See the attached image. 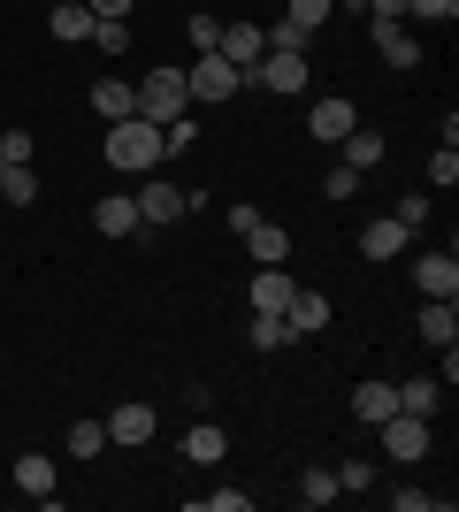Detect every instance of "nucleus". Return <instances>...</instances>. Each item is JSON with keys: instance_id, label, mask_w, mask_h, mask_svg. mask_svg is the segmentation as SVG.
Listing matches in <instances>:
<instances>
[{"instance_id": "1", "label": "nucleus", "mask_w": 459, "mask_h": 512, "mask_svg": "<svg viewBox=\"0 0 459 512\" xmlns=\"http://www.w3.org/2000/svg\"><path fill=\"white\" fill-rule=\"evenodd\" d=\"M161 161H169V146H161V123H146V115H123V123H108V169L153 176Z\"/></svg>"}, {"instance_id": "2", "label": "nucleus", "mask_w": 459, "mask_h": 512, "mask_svg": "<svg viewBox=\"0 0 459 512\" xmlns=\"http://www.w3.org/2000/svg\"><path fill=\"white\" fill-rule=\"evenodd\" d=\"M184 107H192L184 69H146V77H138V115H146V123H176Z\"/></svg>"}, {"instance_id": "3", "label": "nucleus", "mask_w": 459, "mask_h": 512, "mask_svg": "<svg viewBox=\"0 0 459 512\" xmlns=\"http://www.w3.org/2000/svg\"><path fill=\"white\" fill-rule=\"evenodd\" d=\"M184 85H192V107H215V100H238L245 77H238V62H222V54H199V62L184 69Z\"/></svg>"}, {"instance_id": "4", "label": "nucleus", "mask_w": 459, "mask_h": 512, "mask_svg": "<svg viewBox=\"0 0 459 512\" xmlns=\"http://www.w3.org/2000/svg\"><path fill=\"white\" fill-rule=\"evenodd\" d=\"M375 436H383V459H398V467H414V459H429V421L421 413H391V421H375Z\"/></svg>"}, {"instance_id": "5", "label": "nucleus", "mask_w": 459, "mask_h": 512, "mask_svg": "<svg viewBox=\"0 0 459 512\" xmlns=\"http://www.w3.org/2000/svg\"><path fill=\"white\" fill-rule=\"evenodd\" d=\"M138 222H146V230H169V222H184V214H192V192H184V184H153V176H138Z\"/></svg>"}, {"instance_id": "6", "label": "nucleus", "mask_w": 459, "mask_h": 512, "mask_svg": "<svg viewBox=\"0 0 459 512\" xmlns=\"http://www.w3.org/2000/svg\"><path fill=\"white\" fill-rule=\"evenodd\" d=\"M306 130H314V146H345L352 130H360V107H352V100H314Z\"/></svg>"}, {"instance_id": "7", "label": "nucleus", "mask_w": 459, "mask_h": 512, "mask_svg": "<svg viewBox=\"0 0 459 512\" xmlns=\"http://www.w3.org/2000/svg\"><path fill=\"white\" fill-rule=\"evenodd\" d=\"M222 62H238V77L253 85V62L268 54V39H261V23H222V46H215Z\"/></svg>"}, {"instance_id": "8", "label": "nucleus", "mask_w": 459, "mask_h": 512, "mask_svg": "<svg viewBox=\"0 0 459 512\" xmlns=\"http://www.w3.org/2000/svg\"><path fill=\"white\" fill-rule=\"evenodd\" d=\"M414 283L429 291V299H459V253H452V245H444V253H421Z\"/></svg>"}, {"instance_id": "9", "label": "nucleus", "mask_w": 459, "mask_h": 512, "mask_svg": "<svg viewBox=\"0 0 459 512\" xmlns=\"http://www.w3.org/2000/svg\"><path fill=\"white\" fill-rule=\"evenodd\" d=\"M253 85H268V92H306V54H261L253 62Z\"/></svg>"}, {"instance_id": "10", "label": "nucleus", "mask_w": 459, "mask_h": 512, "mask_svg": "<svg viewBox=\"0 0 459 512\" xmlns=\"http://www.w3.org/2000/svg\"><path fill=\"white\" fill-rule=\"evenodd\" d=\"M406 245H414V230H406L398 214H375L368 230H360V253H368V260H398Z\"/></svg>"}, {"instance_id": "11", "label": "nucleus", "mask_w": 459, "mask_h": 512, "mask_svg": "<svg viewBox=\"0 0 459 512\" xmlns=\"http://www.w3.org/2000/svg\"><path fill=\"white\" fill-rule=\"evenodd\" d=\"M291 291H299V283H291V268L276 260V268H253V299H245V306H253V314H284Z\"/></svg>"}, {"instance_id": "12", "label": "nucleus", "mask_w": 459, "mask_h": 512, "mask_svg": "<svg viewBox=\"0 0 459 512\" xmlns=\"http://www.w3.org/2000/svg\"><path fill=\"white\" fill-rule=\"evenodd\" d=\"M391 413H398V383H383V375H368V383L352 390V421H360V428L391 421Z\"/></svg>"}, {"instance_id": "13", "label": "nucleus", "mask_w": 459, "mask_h": 512, "mask_svg": "<svg viewBox=\"0 0 459 512\" xmlns=\"http://www.w3.org/2000/svg\"><path fill=\"white\" fill-rule=\"evenodd\" d=\"M92 230H100V237H138V230H146V222H138V199L131 192H108L100 207H92Z\"/></svg>"}, {"instance_id": "14", "label": "nucleus", "mask_w": 459, "mask_h": 512, "mask_svg": "<svg viewBox=\"0 0 459 512\" xmlns=\"http://www.w3.org/2000/svg\"><path fill=\"white\" fill-rule=\"evenodd\" d=\"M375 31V54H383V69H414L421 62V39L406 31V23H368Z\"/></svg>"}, {"instance_id": "15", "label": "nucleus", "mask_w": 459, "mask_h": 512, "mask_svg": "<svg viewBox=\"0 0 459 512\" xmlns=\"http://www.w3.org/2000/svg\"><path fill=\"white\" fill-rule=\"evenodd\" d=\"M153 428H161V421H153V406H138V398H131V406H115L108 413V444H153Z\"/></svg>"}, {"instance_id": "16", "label": "nucleus", "mask_w": 459, "mask_h": 512, "mask_svg": "<svg viewBox=\"0 0 459 512\" xmlns=\"http://www.w3.org/2000/svg\"><path fill=\"white\" fill-rule=\"evenodd\" d=\"M92 115H100V123H123V115H138V85H123V77H100V85H92Z\"/></svg>"}, {"instance_id": "17", "label": "nucleus", "mask_w": 459, "mask_h": 512, "mask_svg": "<svg viewBox=\"0 0 459 512\" xmlns=\"http://www.w3.org/2000/svg\"><path fill=\"white\" fill-rule=\"evenodd\" d=\"M284 321H291V337H322V329H329V299H322V291H291Z\"/></svg>"}, {"instance_id": "18", "label": "nucleus", "mask_w": 459, "mask_h": 512, "mask_svg": "<svg viewBox=\"0 0 459 512\" xmlns=\"http://www.w3.org/2000/svg\"><path fill=\"white\" fill-rule=\"evenodd\" d=\"M46 31H54L62 46H85L92 39V8L85 0H62V8H46Z\"/></svg>"}, {"instance_id": "19", "label": "nucleus", "mask_w": 459, "mask_h": 512, "mask_svg": "<svg viewBox=\"0 0 459 512\" xmlns=\"http://www.w3.org/2000/svg\"><path fill=\"white\" fill-rule=\"evenodd\" d=\"M16 490L39 497V505L54 497V459H46V451H23V459H16Z\"/></svg>"}, {"instance_id": "20", "label": "nucleus", "mask_w": 459, "mask_h": 512, "mask_svg": "<svg viewBox=\"0 0 459 512\" xmlns=\"http://www.w3.org/2000/svg\"><path fill=\"white\" fill-rule=\"evenodd\" d=\"M421 337L437 344V352H444V344H459V306L452 299H429V306H421Z\"/></svg>"}, {"instance_id": "21", "label": "nucleus", "mask_w": 459, "mask_h": 512, "mask_svg": "<svg viewBox=\"0 0 459 512\" xmlns=\"http://www.w3.org/2000/svg\"><path fill=\"white\" fill-rule=\"evenodd\" d=\"M337 153H345V169H360V176H368V169H383V153H391V146H383V130H352V138H345Z\"/></svg>"}, {"instance_id": "22", "label": "nucleus", "mask_w": 459, "mask_h": 512, "mask_svg": "<svg viewBox=\"0 0 459 512\" xmlns=\"http://www.w3.org/2000/svg\"><path fill=\"white\" fill-rule=\"evenodd\" d=\"M222 451H230V436H222L215 421H199V428H184V459H192V467H215Z\"/></svg>"}, {"instance_id": "23", "label": "nucleus", "mask_w": 459, "mask_h": 512, "mask_svg": "<svg viewBox=\"0 0 459 512\" xmlns=\"http://www.w3.org/2000/svg\"><path fill=\"white\" fill-rule=\"evenodd\" d=\"M245 245H253V268H276V260H291V237L276 230V222H253V230H245Z\"/></svg>"}, {"instance_id": "24", "label": "nucleus", "mask_w": 459, "mask_h": 512, "mask_svg": "<svg viewBox=\"0 0 459 512\" xmlns=\"http://www.w3.org/2000/svg\"><path fill=\"white\" fill-rule=\"evenodd\" d=\"M437 398H444L437 375H414V383H398V413H421V421H429V413H437Z\"/></svg>"}, {"instance_id": "25", "label": "nucleus", "mask_w": 459, "mask_h": 512, "mask_svg": "<svg viewBox=\"0 0 459 512\" xmlns=\"http://www.w3.org/2000/svg\"><path fill=\"white\" fill-rule=\"evenodd\" d=\"M0 199H8V207H31V199H39V176H31V161H0Z\"/></svg>"}, {"instance_id": "26", "label": "nucleus", "mask_w": 459, "mask_h": 512, "mask_svg": "<svg viewBox=\"0 0 459 512\" xmlns=\"http://www.w3.org/2000/svg\"><path fill=\"white\" fill-rule=\"evenodd\" d=\"M329 497H345V490H337V467H306V474H299V505L322 512Z\"/></svg>"}, {"instance_id": "27", "label": "nucleus", "mask_w": 459, "mask_h": 512, "mask_svg": "<svg viewBox=\"0 0 459 512\" xmlns=\"http://www.w3.org/2000/svg\"><path fill=\"white\" fill-rule=\"evenodd\" d=\"M62 444H69V459H100V451H108V421H77Z\"/></svg>"}, {"instance_id": "28", "label": "nucleus", "mask_w": 459, "mask_h": 512, "mask_svg": "<svg viewBox=\"0 0 459 512\" xmlns=\"http://www.w3.org/2000/svg\"><path fill=\"white\" fill-rule=\"evenodd\" d=\"M261 39H268V54H306V46H314V31H299V23H284V16H276V23L261 31Z\"/></svg>"}, {"instance_id": "29", "label": "nucleus", "mask_w": 459, "mask_h": 512, "mask_svg": "<svg viewBox=\"0 0 459 512\" xmlns=\"http://www.w3.org/2000/svg\"><path fill=\"white\" fill-rule=\"evenodd\" d=\"M276 344H291V321L284 314H253V352H276Z\"/></svg>"}, {"instance_id": "30", "label": "nucleus", "mask_w": 459, "mask_h": 512, "mask_svg": "<svg viewBox=\"0 0 459 512\" xmlns=\"http://www.w3.org/2000/svg\"><path fill=\"white\" fill-rule=\"evenodd\" d=\"M459 184V146H437L429 153V192H452Z\"/></svg>"}, {"instance_id": "31", "label": "nucleus", "mask_w": 459, "mask_h": 512, "mask_svg": "<svg viewBox=\"0 0 459 512\" xmlns=\"http://www.w3.org/2000/svg\"><path fill=\"white\" fill-rule=\"evenodd\" d=\"M329 8H337V0H291V8H284V23H299V31H322V23H329Z\"/></svg>"}, {"instance_id": "32", "label": "nucleus", "mask_w": 459, "mask_h": 512, "mask_svg": "<svg viewBox=\"0 0 459 512\" xmlns=\"http://www.w3.org/2000/svg\"><path fill=\"white\" fill-rule=\"evenodd\" d=\"M92 46H100V54H123V46H131V23H108V16H92Z\"/></svg>"}, {"instance_id": "33", "label": "nucleus", "mask_w": 459, "mask_h": 512, "mask_svg": "<svg viewBox=\"0 0 459 512\" xmlns=\"http://www.w3.org/2000/svg\"><path fill=\"white\" fill-rule=\"evenodd\" d=\"M192 138H199V123H192V107H184V115H176V123H161V146H169V153H184V146H192Z\"/></svg>"}, {"instance_id": "34", "label": "nucleus", "mask_w": 459, "mask_h": 512, "mask_svg": "<svg viewBox=\"0 0 459 512\" xmlns=\"http://www.w3.org/2000/svg\"><path fill=\"white\" fill-rule=\"evenodd\" d=\"M398 222H406V230H429V192H406V199H398Z\"/></svg>"}, {"instance_id": "35", "label": "nucleus", "mask_w": 459, "mask_h": 512, "mask_svg": "<svg viewBox=\"0 0 459 512\" xmlns=\"http://www.w3.org/2000/svg\"><path fill=\"white\" fill-rule=\"evenodd\" d=\"M406 16H421V23H452V16H459V0H406Z\"/></svg>"}, {"instance_id": "36", "label": "nucleus", "mask_w": 459, "mask_h": 512, "mask_svg": "<svg viewBox=\"0 0 459 512\" xmlns=\"http://www.w3.org/2000/svg\"><path fill=\"white\" fill-rule=\"evenodd\" d=\"M337 490H375V467L368 459H345V467H337Z\"/></svg>"}, {"instance_id": "37", "label": "nucleus", "mask_w": 459, "mask_h": 512, "mask_svg": "<svg viewBox=\"0 0 459 512\" xmlns=\"http://www.w3.org/2000/svg\"><path fill=\"white\" fill-rule=\"evenodd\" d=\"M322 192H329V199H352V192H360V169H345V161H337V169L322 176Z\"/></svg>"}, {"instance_id": "38", "label": "nucleus", "mask_w": 459, "mask_h": 512, "mask_svg": "<svg viewBox=\"0 0 459 512\" xmlns=\"http://www.w3.org/2000/svg\"><path fill=\"white\" fill-rule=\"evenodd\" d=\"M192 46H199V54H215V46H222V23L207 16V8H199V16H192Z\"/></svg>"}, {"instance_id": "39", "label": "nucleus", "mask_w": 459, "mask_h": 512, "mask_svg": "<svg viewBox=\"0 0 459 512\" xmlns=\"http://www.w3.org/2000/svg\"><path fill=\"white\" fill-rule=\"evenodd\" d=\"M391 505H398V512H444V497H437V490H398Z\"/></svg>"}, {"instance_id": "40", "label": "nucleus", "mask_w": 459, "mask_h": 512, "mask_svg": "<svg viewBox=\"0 0 459 512\" xmlns=\"http://www.w3.org/2000/svg\"><path fill=\"white\" fill-rule=\"evenodd\" d=\"M0 161H16V169H23V161H31V130H0Z\"/></svg>"}, {"instance_id": "41", "label": "nucleus", "mask_w": 459, "mask_h": 512, "mask_svg": "<svg viewBox=\"0 0 459 512\" xmlns=\"http://www.w3.org/2000/svg\"><path fill=\"white\" fill-rule=\"evenodd\" d=\"M207 512H253V490H215V497H207Z\"/></svg>"}, {"instance_id": "42", "label": "nucleus", "mask_w": 459, "mask_h": 512, "mask_svg": "<svg viewBox=\"0 0 459 512\" xmlns=\"http://www.w3.org/2000/svg\"><path fill=\"white\" fill-rule=\"evenodd\" d=\"M85 8H92V16H108V23H123V16L138 8V0H85Z\"/></svg>"}, {"instance_id": "43", "label": "nucleus", "mask_w": 459, "mask_h": 512, "mask_svg": "<svg viewBox=\"0 0 459 512\" xmlns=\"http://www.w3.org/2000/svg\"><path fill=\"white\" fill-rule=\"evenodd\" d=\"M54 8H62V0H54Z\"/></svg>"}]
</instances>
